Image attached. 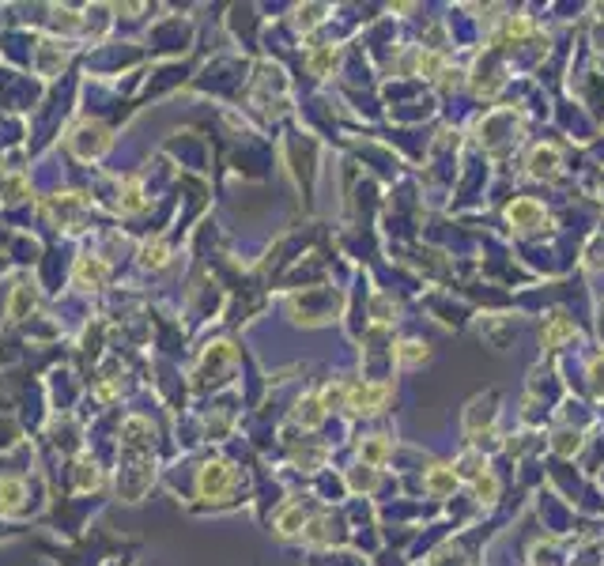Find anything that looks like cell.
<instances>
[{
    "label": "cell",
    "mask_w": 604,
    "mask_h": 566,
    "mask_svg": "<svg viewBox=\"0 0 604 566\" xmlns=\"http://www.w3.org/2000/svg\"><path fill=\"white\" fill-rule=\"evenodd\" d=\"M386 396H389V386H382V381H363V386L348 393V404L363 416H374V412H382Z\"/></svg>",
    "instance_id": "cell-1"
},
{
    "label": "cell",
    "mask_w": 604,
    "mask_h": 566,
    "mask_svg": "<svg viewBox=\"0 0 604 566\" xmlns=\"http://www.w3.org/2000/svg\"><path fill=\"white\" fill-rule=\"evenodd\" d=\"M510 223L517 226V231H537V226L544 223V208L537 201H529V196H522V201L510 204Z\"/></svg>",
    "instance_id": "cell-2"
},
{
    "label": "cell",
    "mask_w": 604,
    "mask_h": 566,
    "mask_svg": "<svg viewBox=\"0 0 604 566\" xmlns=\"http://www.w3.org/2000/svg\"><path fill=\"white\" fill-rule=\"evenodd\" d=\"M424 487L434 494V499H446V494H454V487H457V472L446 469V464H434L424 479Z\"/></svg>",
    "instance_id": "cell-3"
},
{
    "label": "cell",
    "mask_w": 604,
    "mask_h": 566,
    "mask_svg": "<svg viewBox=\"0 0 604 566\" xmlns=\"http://www.w3.org/2000/svg\"><path fill=\"white\" fill-rule=\"evenodd\" d=\"M540 336H544V348H547V351H559V344L574 336V321H567V317H552V321L544 325Z\"/></svg>",
    "instance_id": "cell-4"
},
{
    "label": "cell",
    "mask_w": 604,
    "mask_h": 566,
    "mask_svg": "<svg viewBox=\"0 0 604 566\" xmlns=\"http://www.w3.org/2000/svg\"><path fill=\"white\" fill-rule=\"evenodd\" d=\"M231 484H234V472L227 469V464H208V469H204V479H201L204 491L219 494V491H227Z\"/></svg>",
    "instance_id": "cell-5"
},
{
    "label": "cell",
    "mask_w": 604,
    "mask_h": 566,
    "mask_svg": "<svg viewBox=\"0 0 604 566\" xmlns=\"http://www.w3.org/2000/svg\"><path fill=\"white\" fill-rule=\"evenodd\" d=\"M76 279H80V283H91V287H98V283L106 279V264L95 261V257H80V264H76Z\"/></svg>",
    "instance_id": "cell-6"
},
{
    "label": "cell",
    "mask_w": 604,
    "mask_h": 566,
    "mask_svg": "<svg viewBox=\"0 0 604 566\" xmlns=\"http://www.w3.org/2000/svg\"><path fill=\"white\" fill-rule=\"evenodd\" d=\"M555 166H559V155H555L552 148H537V155L529 159V170H532L537 178H552Z\"/></svg>",
    "instance_id": "cell-7"
},
{
    "label": "cell",
    "mask_w": 604,
    "mask_h": 566,
    "mask_svg": "<svg viewBox=\"0 0 604 566\" xmlns=\"http://www.w3.org/2000/svg\"><path fill=\"white\" fill-rule=\"evenodd\" d=\"M397 359H401L404 366H419V363L431 359V348L419 344V340H404V344L397 348Z\"/></svg>",
    "instance_id": "cell-8"
},
{
    "label": "cell",
    "mask_w": 604,
    "mask_h": 566,
    "mask_svg": "<svg viewBox=\"0 0 604 566\" xmlns=\"http://www.w3.org/2000/svg\"><path fill=\"white\" fill-rule=\"evenodd\" d=\"M23 506V484L19 479H0V509H19Z\"/></svg>",
    "instance_id": "cell-9"
},
{
    "label": "cell",
    "mask_w": 604,
    "mask_h": 566,
    "mask_svg": "<svg viewBox=\"0 0 604 566\" xmlns=\"http://www.w3.org/2000/svg\"><path fill=\"white\" fill-rule=\"evenodd\" d=\"M589 264H593V268H600V264H604V234H597V238H593V246H589Z\"/></svg>",
    "instance_id": "cell-10"
}]
</instances>
